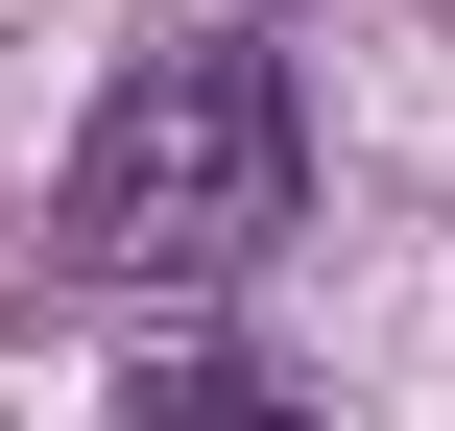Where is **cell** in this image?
I'll use <instances>...</instances> for the list:
<instances>
[{
  "label": "cell",
  "mask_w": 455,
  "mask_h": 431,
  "mask_svg": "<svg viewBox=\"0 0 455 431\" xmlns=\"http://www.w3.org/2000/svg\"><path fill=\"white\" fill-rule=\"evenodd\" d=\"M288 192H312L288 48L192 24V48H144V72L72 120V192H48V240H72V264H120V288H216V264H264V240H288Z\"/></svg>",
  "instance_id": "obj_1"
}]
</instances>
